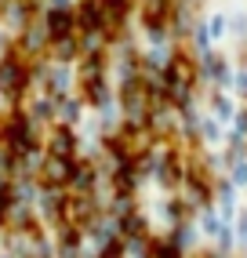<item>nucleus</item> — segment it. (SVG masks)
Returning a JSON list of instances; mask_svg holds the SVG:
<instances>
[{
    "instance_id": "f257e3e1",
    "label": "nucleus",
    "mask_w": 247,
    "mask_h": 258,
    "mask_svg": "<svg viewBox=\"0 0 247 258\" xmlns=\"http://www.w3.org/2000/svg\"><path fill=\"white\" fill-rule=\"evenodd\" d=\"M33 91V80H29V62L15 51V44L8 40V47L0 51V95L11 109H22V102Z\"/></svg>"
},
{
    "instance_id": "f03ea898",
    "label": "nucleus",
    "mask_w": 247,
    "mask_h": 258,
    "mask_svg": "<svg viewBox=\"0 0 247 258\" xmlns=\"http://www.w3.org/2000/svg\"><path fill=\"white\" fill-rule=\"evenodd\" d=\"M40 146V127L26 116V109H8L0 116V149L11 153V157H22V153Z\"/></svg>"
},
{
    "instance_id": "7ed1b4c3",
    "label": "nucleus",
    "mask_w": 247,
    "mask_h": 258,
    "mask_svg": "<svg viewBox=\"0 0 247 258\" xmlns=\"http://www.w3.org/2000/svg\"><path fill=\"white\" fill-rule=\"evenodd\" d=\"M102 215V204L98 193H69L66 189V204H62V226H73V229H87L91 222Z\"/></svg>"
},
{
    "instance_id": "20e7f679",
    "label": "nucleus",
    "mask_w": 247,
    "mask_h": 258,
    "mask_svg": "<svg viewBox=\"0 0 247 258\" xmlns=\"http://www.w3.org/2000/svg\"><path fill=\"white\" fill-rule=\"evenodd\" d=\"M44 142V153H51V157H66V160H73L80 157V131L77 127H69V124H47V139Z\"/></svg>"
},
{
    "instance_id": "39448f33",
    "label": "nucleus",
    "mask_w": 247,
    "mask_h": 258,
    "mask_svg": "<svg viewBox=\"0 0 247 258\" xmlns=\"http://www.w3.org/2000/svg\"><path fill=\"white\" fill-rule=\"evenodd\" d=\"M11 44H15V51H19L26 62H33V58H47V29H44V22H40V15H37V19H33L26 29L15 33Z\"/></svg>"
},
{
    "instance_id": "423d86ee",
    "label": "nucleus",
    "mask_w": 247,
    "mask_h": 258,
    "mask_svg": "<svg viewBox=\"0 0 247 258\" xmlns=\"http://www.w3.org/2000/svg\"><path fill=\"white\" fill-rule=\"evenodd\" d=\"M109 51H87L73 62V77H77V88H87V84H98L109 77Z\"/></svg>"
},
{
    "instance_id": "0eeeda50",
    "label": "nucleus",
    "mask_w": 247,
    "mask_h": 258,
    "mask_svg": "<svg viewBox=\"0 0 247 258\" xmlns=\"http://www.w3.org/2000/svg\"><path fill=\"white\" fill-rule=\"evenodd\" d=\"M62 204H66V189H40L37 185V200H33V211H37L40 226L58 229L62 226Z\"/></svg>"
},
{
    "instance_id": "6e6552de",
    "label": "nucleus",
    "mask_w": 247,
    "mask_h": 258,
    "mask_svg": "<svg viewBox=\"0 0 247 258\" xmlns=\"http://www.w3.org/2000/svg\"><path fill=\"white\" fill-rule=\"evenodd\" d=\"M77 88V77H73V66H62V62H47V70H44V80H40V91L51 95V98H66V95H73Z\"/></svg>"
},
{
    "instance_id": "1a4fd4ad",
    "label": "nucleus",
    "mask_w": 247,
    "mask_h": 258,
    "mask_svg": "<svg viewBox=\"0 0 247 258\" xmlns=\"http://www.w3.org/2000/svg\"><path fill=\"white\" fill-rule=\"evenodd\" d=\"M69 171H73V160L44 153V160L37 167V185L40 189H66L69 185Z\"/></svg>"
},
{
    "instance_id": "9d476101",
    "label": "nucleus",
    "mask_w": 247,
    "mask_h": 258,
    "mask_svg": "<svg viewBox=\"0 0 247 258\" xmlns=\"http://www.w3.org/2000/svg\"><path fill=\"white\" fill-rule=\"evenodd\" d=\"M102 175H98V164L87 160V157H73V171H69V193H98Z\"/></svg>"
},
{
    "instance_id": "9b49d317",
    "label": "nucleus",
    "mask_w": 247,
    "mask_h": 258,
    "mask_svg": "<svg viewBox=\"0 0 247 258\" xmlns=\"http://www.w3.org/2000/svg\"><path fill=\"white\" fill-rule=\"evenodd\" d=\"M37 15H40V8L33 4V0H8V8L0 11V26H4L11 37H15V33L26 29L33 19H37Z\"/></svg>"
},
{
    "instance_id": "f8f14e48",
    "label": "nucleus",
    "mask_w": 247,
    "mask_h": 258,
    "mask_svg": "<svg viewBox=\"0 0 247 258\" xmlns=\"http://www.w3.org/2000/svg\"><path fill=\"white\" fill-rule=\"evenodd\" d=\"M22 109H26V116H29L37 127H47V124H55L58 102L51 98V95H44V91H29V98L22 102Z\"/></svg>"
},
{
    "instance_id": "ddd939ff",
    "label": "nucleus",
    "mask_w": 247,
    "mask_h": 258,
    "mask_svg": "<svg viewBox=\"0 0 247 258\" xmlns=\"http://www.w3.org/2000/svg\"><path fill=\"white\" fill-rule=\"evenodd\" d=\"M73 19H77V37H102V15L95 0H77Z\"/></svg>"
},
{
    "instance_id": "4468645a",
    "label": "nucleus",
    "mask_w": 247,
    "mask_h": 258,
    "mask_svg": "<svg viewBox=\"0 0 247 258\" xmlns=\"http://www.w3.org/2000/svg\"><path fill=\"white\" fill-rule=\"evenodd\" d=\"M40 22H44V29H47V40H58V37L77 33L73 8H69V11H40Z\"/></svg>"
},
{
    "instance_id": "2eb2a0df",
    "label": "nucleus",
    "mask_w": 247,
    "mask_h": 258,
    "mask_svg": "<svg viewBox=\"0 0 247 258\" xmlns=\"http://www.w3.org/2000/svg\"><path fill=\"white\" fill-rule=\"evenodd\" d=\"M47 58L51 62H62V66H73L80 58V37H77V33H69V37L47 40Z\"/></svg>"
},
{
    "instance_id": "dca6fc26",
    "label": "nucleus",
    "mask_w": 247,
    "mask_h": 258,
    "mask_svg": "<svg viewBox=\"0 0 247 258\" xmlns=\"http://www.w3.org/2000/svg\"><path fill=\"white\" fill-rule=\"evenodd\" d=\"M84 98L80 95H66V98H58V109H55V120L58 124H69V127H80L84 124Z\"/></svg>"
},
{
    "instance_id": "f3484780",
    "label": "nucleus",
    "mask_w": 247,
    "mask_h": 258,
    "mask_svg": "<svg viewBox=\"0 0 247 258\" xmlns=\"http://www.w3.org/2000/svg\"><path fill=\"white\" fill-rule=\"evenodd\" d=\"M146 229H149V226H146V215L135 211V208H131L128 215L116 218V233H120V236H146Z\"/></svg>"
},
{
    "instance_id": "a211bd4d",
    "label": "nucleus",
    "mask_w": 247,
    "mask_h": 258,
    "mask_svg": "<svg viewBox=\"0 0 247 258\" xmlns=\"http://www.w3.org/2000/svg\"><path fill=\"white\" fill-rule=\"evenodd\" d=\"M120 258H149V240L146 236H124V254Z\"/></svg>"
},
{
    "instance_id": "6ab92c4d",
    "label": "nucleus",
    "mask_w": 247,
    "mask_h": 258,
    "mask_svg": "<svg viewBox=\"0 0 247 258\" xmlns=\"http://www.w3.org/2000/svg\"><path fill=\"white\" fill-rule=\"evenodd\" d=\"M73 0H40V11H69Z\"/></svg>"
},
{
    "instance_id": "aec40b11",
    "label": "nucleus",
    "mask_w": 247,
    "mask_h": 258,
    "mask_svg": "<svg viewBox=\"0 0 247 258\" xmlns=\"http://www.w3.org/2000/svg\"><path fill=\"white\" fill-rule=\"evenodd\" d=\"M8 40H11V33H8L4 26H0V51H4V47H8Z\"/></svg>"
},
{
    "instance_id": "412c9836",
    "label": "nucleus",
    "mask_w": 247,
    "mask_h": 258,
    "mask_svg": "<svg viewBox=\"0 0 247 258\" xmlns=\"http://www.w3.org/2000/svg\"><path fill=\"white\" fill-rule=\"evenodd\" d=\"M0 258H15V254H8V251H0Z\"/></svg>"
},
{
    "instance_id": "4be33fe9",
    "label": "nucleus",
    "mask_w": 247,
    "mask_h": 258,
    "mask_svg": "<svg viewBox=\"0 0 247 258\" xmlns=\"http://www.w3.org/2000/svg\"><path fill=\"white\" fill-rule=\"evenodd\" d=\"M0 116H4V113H0Z\"/></svg>"
}]
</instances>
